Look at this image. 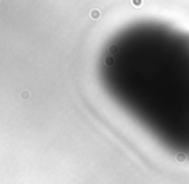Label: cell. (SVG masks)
Instances as JSON below:
<instances>
[{
  "label": "cell",
  "mask_w": 189,
  "mask_h": 184,
  "mask_svg": "<svg viewBox=\"0 0 189 184\" xmlns=\"http://www.w3.org/2000/svg\"><path fill=\"white\" fill-rule=\"evenodd\" d=\"M0 3H1V0H0Z\"/></svg>",
  "instance_id": "4"
},
{
  "label": "cell",
  "mask_w": 189,
  "mask_h": 184,
  "mask_svg": "<svg viewBox=\"0 0 189 184\" xmlns=\"http://www.w3.org/2000/svg\"><path fill=\"white\" fill-rule=\"evenodd\" d=\"M30 91H27V90H22L21 91V98H22L23 100H27V99H30Z\"/></svg>",
  "instance_id": "2"
},
{
  "label": "cell",
  "mask_w": 189,
  "mask_h": 184,
  "mask_svg": "<svg viewBox=\"0 0 189 184\" xmlns=\"http://www.w3.org/2000/svg\"><path fill=\"white\" fill-rule=\"evenodd\" d=\"M90 17H91L93 19H98L99 17H100V12H99V9H93V10H90Z\"/></svg>",
  "instance_id": "1"
},
{
  "label": "cell",
  "mask_w": 189,
  "mask_h": 184,
  "mask_svg": "<svg viewBox=\"0 0 189 184\" xmlns=\"http://www.w3.org/2000/svg\"><path fill=\"white\" fill-rule=\"evenodd\" d=\"M133 4H140V0H133Z\"/></svg>",
  "instance_id": "3"
}]
</instances>
